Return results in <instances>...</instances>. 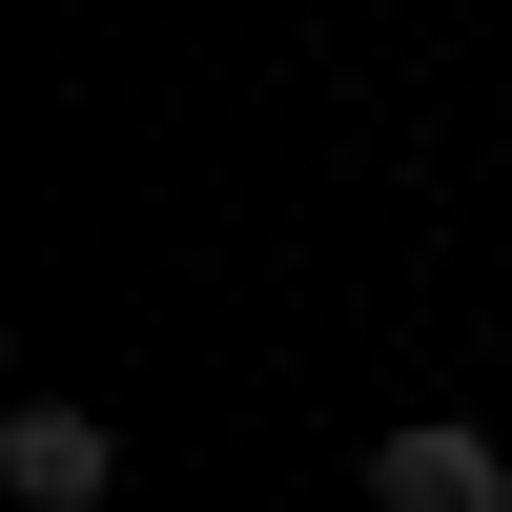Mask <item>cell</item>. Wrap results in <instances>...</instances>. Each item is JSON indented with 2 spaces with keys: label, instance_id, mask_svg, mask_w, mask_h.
Wrapping results in <instances>:
<instances>
[{
  "label": "cell",
  "instance_id": "cell-1",
  "mask_svg": "<svg viewBox=\"0 0 512 512\" xmlns=\"http://www.w3.org/2000/svg\"><path fill=\"white\" fill-rule=\"evenodd\" d=\"M0 492H21V512H103L123 492V431L82 390H21V410H0Z\"/></svg>",
  "mask_w": 512,
  "mask_h": 512
},
{
  "label": "cell",
  "instance_id": "cell-2",
  "mask_svg": "<svg viewBox=\"0 0 512 512\" xmlns=\"http://www.w3.org/2000/svg\"><path fill=\"white\" fill-rule=\"evenodd\" d=\"M369 512H512V451L472 431V410H410V431L369 451Z\"/></svg>",
  "mask_w": 512,
  "mask_h": 512
}]
</instances>
